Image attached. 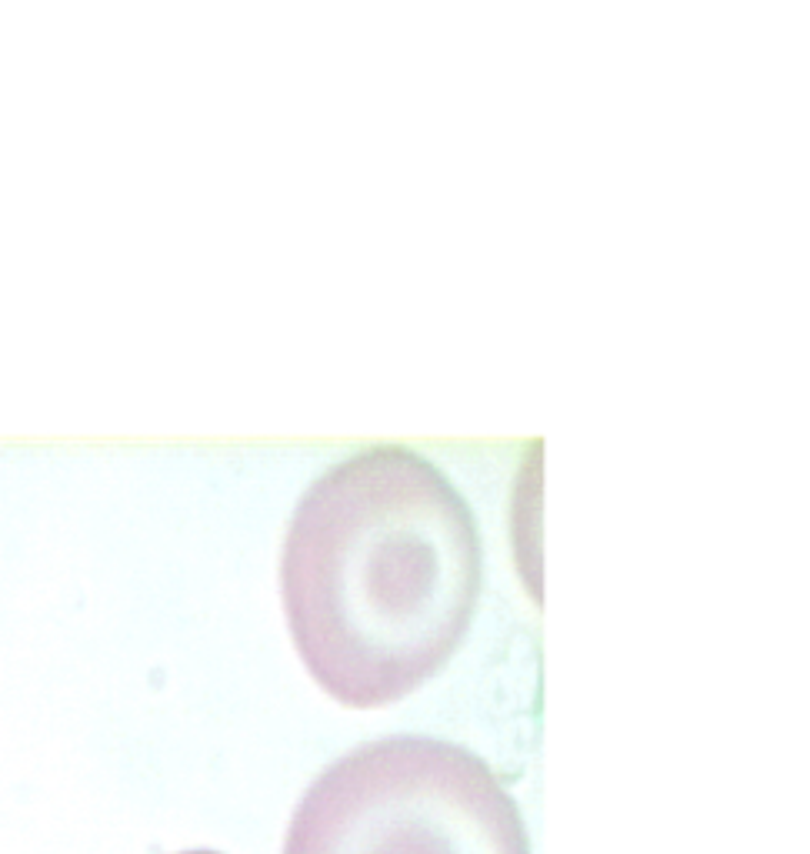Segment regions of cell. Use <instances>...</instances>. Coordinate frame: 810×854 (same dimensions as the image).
<instances>
[{
	"instance_id": "2",
	"label": "cell",
	"mask_w": 810,
	"mask_h": 854,
	"mask_svg": "<svg viewBox=\"0 0 810 854\" xmlns=\"http://www.w3.org/2000/svg\"><path fill=\"white\" fill-rule=\"evenodd\" d=\"M284 854H530L517 801L460 744L394 734L310 781Z\"/></svg>"
},
{
	"instance_id": "1",
	"label": "cell",
	"mask_w": 810,
	"mask_h": 854,
	"mask_svg": "<svg viewBox=\"0 0 810 854\" xmlns=\"http://www.w3.org/2000/svg\"><path fill=\"white\" fill-rule=\"evenodd\" d=\"M480 541L464 501L404 454H357L300 498L280 598L307 674L347 708L427 684L467 638Z\"/></svg>"
},
{
	"instance_id": "3",
	"label": "cell",
	"mask_w": 810,
	"mask_h": 854,
	"mask_svg": "<svg viewBox=\"0 0 810 854\" xmlns=\"http://www.w3.org/2000/svg\"><path fill=\"white\" fill-rule=\"evenodd\" d=\"M180 854H220V851H210V848H197V851H180Z\"/></svg>"
}]
</instances>
